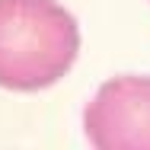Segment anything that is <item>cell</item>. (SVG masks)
Wrapping results in <instances>:
<instances>
[{"instance_id":"1","label":"cell","mask_w":150,"mask_h":150,"mask_svg":"<svg viewBox=\"0 0 150 150\" xmlns=\"http://www.w3.org/2000/svg\"><path fill=\"white\" fill-rule=\"evenodd\" d=\"M80 51L77 19L58 0H0V86L45 90Z\"/></svg>"},{"instance_id":"2","label":"cell","mask_w":150,"mask_h":150,"mask_svg":"<svg viewBox=\"0 0 150 150\" xmlns=\"http://www.w3.org/2000/svg\"><path fill=\"white\" fill-rule=\"evenodd\" d=\"M93 150H150V74L105 80L83 109Z\"/></svg>"}]
</instances>
